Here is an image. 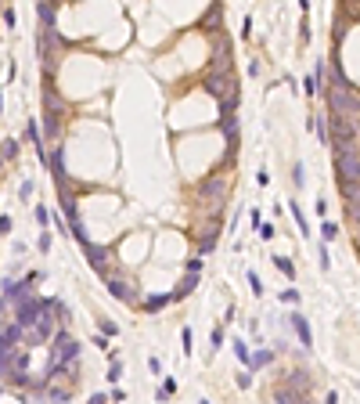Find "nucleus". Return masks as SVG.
<instances>
[{
	"label": "nucleus",
	"mask_w": 360,
	"mask_h": 404,
	"mask_svg": "<svg viewBox=\"0 0 360 404\" xmlns=\"http://www.w3.org/2000/svg\"><path fill=\"white\" fill-rule=\"evenodd\" d=\"M180 347H184V354L191 357V350H194V336H191V329H184V332H180Z\"/></svg>",
	"instance_id": "26"
},
{
	"label": "nucleus",
	"mask_w": 360,
	"mask_h": 404,
	"mask_svg": "<svg viewBox=\"0 0 360 404\" xmlns=\"http://www.w3.org/2000/svg\"><path fill=\"white\" fill-rule=\"evenodd\" d=\"M44 134H47V141L58 137V112L54 108H44Z\"/></svg>",
	"instance_id": "13"
},
{
	"label": "nucleus",
	"mask_w": 360,
	"mask_h": 404,
	"mask_svg": "<svg viewBox=\"0 0 360 404\" xmlns=\"http://www.w3.org/2000/svg\"><path fill=\"white\" fill-rule=\"evenodd\" d=\"M213 72H227L231 76V47L227 44H220V51L213 54Z\"/></svg>",
	"instance_id": "10"
},
{
	"label": "nucleus",
	"mask_w": 360,
	"mask_h": 404,
	"mask_svg": "<svg viewBox=\"0 0 360 404\" xmlns=\"http://www.w3.org/2000/svg\"><path fill=\"white\" fill-rule=\"evenodd\" d=\"M108 293H112L115 300H123V303H130V300L141 296V289L134 285V281H123V278H108Z\"/></svg>",
	"instance_id": "5"
},
{
	"label": "nucleus",
	"mask_w": 360,
	"mask_h": 404,
	"mask_svg": "<svg viewBox=\"0 0 360 404\" xmlns=\"http://www.w3.org/2000/svg\"><path fill=\"white\" fill-rule=\"evenodd\" d=\"M11 231V217H0V235H8Z\"/></svg>",
	"instance_id": "42"
},
{
	"label": "nucleus",
	"mask_w": 360,
	"mask_h": 404,
	"mask_svg": "<svg viewBox=\"0 0 360 404\" xmlns=\"http://www.w3.org/2000/svg\"><path fill=\"white\" fill-rule=\"evenodd\" d=\"M288 386H296V390H303V393H310V376L303 372V368H296V372H288V379H285Z\"/></svg>",
	"instance_id": "14"
},
{
	"label": "nucleus",
	"mask_w": 360,
	"mask_h": 404,
	"mask_svg": "<svg viewBox=\"0 0 360 404\" xmlns=\"http://www.w3.org/2000/svg\"><path fill=\"white\" fill-rule=\"evenodd\" d=\"M36 224H40V227H47V224H51V213H47V206H36Z\"/></svg>",
	"instance_id": "29"
},
{
	"label": "nucleus",
	"mask_w": 360,
	"mask_h": 404,
	"mask_svg": "<svg viewBox=\"0 0 360 404\" xmlns=\"http://www.w3.org/2000/svg\"><path fill=\"white\" fill-rule=\"evenodd\" d=\"M187 271H194V274L202 271V256H194V260H187Z\"/></svg>",
	"instance_id": "40"
},
{
	"label": "nucleus",
	"mask_w": 360,
	"mask_h": 404,
	"mask_svg": "<svg viewBox=\"0 0 360 404\" xmlns=\"http://www.w3.org/2000/svg\"><path fill=\"white\" fill-rule=\"evenodd\" d=\"M0 155H4V159H18V141H15V137H8L4 145H0Z\"/></svg>",
	"instance_id": "22"
},
{
	"label": "nucleus",
	"mask_w": 360,
	"mask_h": 404,
	"mask_svg": "<svg viewBox=\"0 0 360 404\" xmlns=\"http://www.w3.org/2000/svg\"><path fill=\"white\" fill-rule=\"evenodd\" d=\"M238 98H242V94H238V91H234V94H227V98H220V101H216V108H220V116H231V112L238 108Z\"/></svg>",
	"instance_id": "16"
},
{
	"label": "nucleus",
	"mask_w": 360,
	"mask_h": 404,
	"mask_svg": "<svg viewBox=\"0 0 360 404\" xmlns=\"http://www.w3.org/2000/svg\"><path fill=\"white\" fill-rule=\"evenodd\" d=\"M206 91H209V94H213V98L220 101V98L234 94V91H238V83H234V79H231L227 72H213V76L206 79Z\"/></svg>",
	"instance_id": "4"
},
{
	"label": "nucleus",
	"mask_w": 360,
	"mask_h": 404,
	"mask_svg": "<svg viewBox=\"0 0 360 404\" xmlns=\"http://www.w3.org/2000/svg\"><path fill=\"white\" fill-rule=\"evenodd\" d=\"M288 213L296 217V224H299V231H303V235H310V227H306V217H303V206H299V202H296V198L288 202Z\"/></svg>",
	"instance_id": "19"
},
{
	"label": "nucleus",
	"mask_w": 360,
	"mask_h": 404,
	"mask_svg": "<svg viewBox=\"0 0 360 404\" xmlns=\"http://www.w3.org/2000/svg\"><path fill=\"white\" fill-rule=\"evenodd\" d=\"M51 174H54V184L65 191L69 174H65V148H61V145H54V155H51Z\"/></svg>",
	"instance_id": "6"
},
{
	"label": "nucleus",
	"mask_w": 360,
	"mask_h": 404,
	"mask_svg": "<svg viewBox=\"0 0 360 404\" xmlns=\"http://www.w3.org/2000/svg\"><path fill=\"white\" fill-rule=\"evenodd\" d=\"M324 101H328V112H339V116H360V98L349 94V91L332 87V91L324 94Z\"/></svg>",
	"instance_id": "2"
},
{
	"label": "nucleus",
	"mask_w": 360,
	"mask_h": 404,
	"mask_svg": "<svg viewBox=\"0 0 360 404\" xmlns=\"http://www.w3.org/2000/svg\"><path fill=\"white\" fill-rule=\"evenodd\" d=\"M328 145H335V148H356V127L349 123V116L332 112V134H328Z\"/></svg>",
	"instance_id": "1"
},
{
	"label": "nucleus",
	"mask_w": 360,
	"mask_h": 404,
	"mask_svg": "<svg viewBox=\"0 0 360 404\" xmlns=\"http://www.w3.org/2000/svg\"><path fill=\"white\" fill-rule=\"evenodd\" d=\"M339 191H342V195H346V202H349V198H356V195H360V181H346V177H339Z\"/></svg>",
	"instance_id": "17"
},
{
	"label": "nucleus",
	"mask_w": 360,
	"mask_h": 404,
	"mask_svg": "<svg viewBox=\"0 0 360 404\" xmlns=\"http://www.w3.org/2000/svg\"><path fill=\"white\" fill-rule=\"evenodd\" d=\"M303 91H306V94H313V91H317V76H313V79H303Z\"/></svg>",
	"instance_id": "39"
},
{
	"label": "nucleus",
	"mask_w": 360,
	"mask_h": 404,
	"mask_svg": "<svg viewBox=\"0 0 360 404\" xmlns=\"http://www.w3.org/2000/svg\"><path fill=\"white\" fill-rule=\"evenodd\" d=\"M270 260H274V267L281 271L285 278H296V267H292V260H285V256H270Z\"/></svg>",
	"instance_id": "21"
},
{
	"label": "nucleus",
	"mask_w": 360,
	"mask_h": 404,
	"mask_svg": "<svg viewBox=\"0 0 360 404\" xmlns=\"http://www.w3.org/2000/svg\"><path fill=\"white\" fill-rule=\"evenodd\" d=\"M349 217L360 224V195H356V198H349Z\"/></svg>",
	"instance_id": "35"
},
{
	"label": "nucleus",
	"mask_w": 360,
	"mask_h": 404,
	"mask_svg": "<svg viewBox=\"0 0 360 404\" xmlns=\"http://www.w3.org/2000/svg\"><path fill=\"white\" fill-rule=\"evenodd\" d=\"M335 170L346 181H360V152L356 148H335Z\"/></svg>",
	"instance_id": "3"
},
{
	"label": "nucleus",
	"mask_w": 360,
	"mask_h": 404,
	"mask_svg": "<svg viewBox=\"0 0 360 404\" xmlns=\"http://www.w3.org/2000/svg\"><path fill=\"white\" fill-rule=\"evenodd\" d=\"M148 372H151V376H162V361H158V357H148Z\"/></svg>",
	"instance_id": "36"
},
{
	"label": "nucleus",
	"mask_w": 360,
	"mask_h": 404,
	"mask_svg": "<svg viewBox=\"0 0 360 404\" xmlns=\"http://www.w3.org/2000/svg\"><path fill=\"white\" fill-rule=\"evenodd\" d=\"M317 256H321V271L332 267V256H328V246H317Z\"/></svg>",
	"instance_id": "32"
},
{
	"label": "nucleus",
	"mask_w": 360,
	"mask_h": 404,
	"mask_svg": "<svg viewBox=\"0 0 360 404\" xmlns=\"http://www.w3.org/2000/svg\"><path fill=\"white\" fill-rule=\"evenodd\" d=\"M209 347H213V354H216V350L223 347V329H220V325H216V329L209 332Z\"/></svg>",
	"instance_id": "25"
},
{
	"label": "nucleus",
	"mask_w": 360,
	"mask_h": 404,
	"mask_svg": "<svg viewBox=\"0 0 360 404\" xmlns=\"http://www.w3.org/2000/svg\"><path fill=\"white\" fill-rule=\"evenodd\" d=\"M36 246H40V253H47V249H51V231H47V227L40 231V242H36Z\"/></svg>",
	"instance_id": "31"
},
{
	"label": "nucleus",
	"mask_w": 360,
	"mask_h": 404,
	"mask_svg": "<svg viewBox=\"0 0 360 404\" xmlns=\"http://www.w3.org/2000/svg\"><path fill=\"white\" fill-rule=\"evenodd\" d=\"M220 130H223V137H227V145L234 152V145H238V119H234V112L231 116H220Z\"/></svg>",
	"instance_id": "9"
},
{
	"label": "nucleus",
	"mask_w": 360,
	"mask_h": 404,
	"mask_svg": "<svg viewBox=\"0 0 360 404\" xmlns=\"http://www.w3.org/2000/svg\"><path fill=\"white\" fill-rule=\"evenodd\" d=\"M270 361H274V350H256V354L249 357V368H252V372H259V368H267V365H270Z\"/></svg>",
	"instance_id": "15"
},
{
	"label": "nucleus",
	"mask_w": 360,
	"mask_h": 404,
	"mask_svg": "<svg viewBox=\"0 0 360 404\" xmlns=\"http://www.w3.org/2000/svg\"><path fill=\"white\" fill-rule=\"evenodd\" d=\"M296 4H299V11H306V8H310V0H296Z\"/></svg>",
	"instance_id": "43"
},
{
	"label": "nucleus",
	"mask_w": 360,
	"mask_h": 404,
	"mask_svg": "<svg viewBox=\"0 0 360 404\" xmlns=\"http://www.w3.org/2000/svg\"><path fill=\"white\" fill-rule=\"evenodd\" d=\"M234 354H238V361H245V365H249V357H252V350H249L245 339H234Z\"/></svg>",
	"instance_id": "23"
},
{
	"label": "nucleus",
	"mask_w": 360,
	"mask_h": 404,
	"mask_svg": "<svg viewBox=\"0 0 360 404\" xmlns=\"http://www.w3.org/2000/svg\"><path fill=\"white\" fill-rule=\"evenodd\" d=\"M303 397H306V393H303V390H296V386H288V383L274 390V400H281V404H292V400H303Z\"/></svg>",
	"instance_id": "12"
},
{
	"label": "nucleus",
	"mask_w": 360,
	"mask_h": 404,
	"mask_svg": "<svg viewBox=\"0 0 360 404\" xmlns=\"http://www.w3.org/2000/svg\"><path fill=\"white\" fill-rule=\"evenodd\" d=\"M170 300H173V293H170V296H148V300H144V310H148V314H155V310H162Z\"/></svg>",
	"instance_id": "18"
},
{
	"label": "nucleus",
	"mask_w": 360,
	"mask_h": 404,
	"mask_svg": "<svg viewBox=\"0 0 360 404\" xmlns=\"http://www.w3.org/2000/svg\"><path fill=\"white\" fill-rule=\"evenodd\" d=\"M0 166H4V155H0Z\"/></svg>",
	"instance_id": "44"
},
{
	"label": "nucleus",
	"mask_w": 360,
	"mask_h": 404,
	"mask_svg": "<svg viewBox=\"0 0 360 404\" xmlns=\"http://www.w3.org/2000/svg\"><path fill=\"white\" fill-rule=\"evenodd\" d=\"M242 36H245V40L252 36V18H245V22H242Z\"/></svg>",
	"instance_id": "41"
},
{
	"label": "nucleus",
	"mask_w": 360,
	"mask_h": 404,
	"mask_svg": "<svg viewBox=\"0 0 360 404\" xmlns=\"http://www.w3.org/2000/svg\"><path fill=\"white\" fill-rule=\"evenodd\" d=\"M194 289H198V274H194V271H187V278H184L180 285L173 289V300H184V296H191Z\"/></svg>",
	"instance_id": "11"
},
{
	"label": "nucleus",
	"mask_w": 360,
	"mask_h": 404,
	"mask_svg": "<svg viewBox=\"0 0 360 404\" xmlns=\"http://www.w3.org/2000/svg\"><path fill=\"white\" fill-rule=\"evenodd\" d=\"M97 325H101V332H105V336H119V325H115V321H108V318H101V321H97Z\"/></svg>",
	"instance_id": "28"
},
{
	"label": "nucleus",
	"mask_w": 360,
	"mask_h": 404,
	"mask_svg": "<svg viewBox=\"0 0 360 404\" xmlns=\"http://www.w3.org/2000/svg\"><path fill=\"white\" fill-rule=\"evenodd\" d=\"M288 321H292V329H296V336H299V343H303V350H310L313 347V332H310V321L296 310V314H288Z\"/></svg>",
	"instance_id": "7"
},
{
	"label": "nucleus",
	"mask_w": 360,
	"mask_h": 404,
	"mask_svg": "<svg viewBox=\"0 0 360 404\" xmlns=\"http://www.w3.org/2000/svg\"><path fill=\"white\" fill-rule=\"evenodd\" d=\"M292 181H296V188H303V184H306V170H303V163H296V166H292Z\"/></svg>",
	"instance_id": "27"
},
{
	"label": "nucleus",
	"mask_w": 360,
	"mask_h": 404,
	"mask_svg": "<svg viewBox=\"0 0 360 404\" xmlns=\"http://www.w3.org/2000/svg\"><path fill=\"white\" fill-rule=\"evenodd\" d=\"M51 4H61V0H51Z\"/></svg>",
	"instance_id": "45"
},
{
	"label": "nucleus",
	"mask_w": 360,
	"mask_h": 404,
	"mask_svg": "<svg viewBox=\"0 0 360 404\" xmlns=\"http://www.w3.org/2000/svg\"><path fill=\"white\" fill-rule=\"evenodd\" d=\"M321 235H324V242H332V238H339V224H332V220H324V224H321Z\"/></svg>",
	"instance_id": "24"
},
{
	"label": "nucleus",
	"mask_w": 360,
	"mask_h": 404,
	"mask_svg": "<svg viewBox=\"0 0 360 404\" xmlns=\"http://www.w3.org/2000/svg\"><path fill=\"white\" fill-rule=\"evenodd\" d=\"M259 238L270 242V238H274V224H259Z\"/></svg>",
	"instance_id": "37"
},
{
	"label": "nucleus",
	"mask_w": 360,
	"mask_h": 404,
	"mask_svg": "<svg viewBox=\"0 0 360 404\" xmlns=\"http://www.w3.org/2000/svg\"><path fill=\"white\" fill-rule=\"evenodd\" d=\"M281 303H299V293H296V289H285V293H281Z\"/></svg>",
	"instance_id": "38"
},
{
	"label": "nucleus",
	"mask_w": 360,
	"mask_h": 404,
	"mask_svg": "<svg viewBox=\"0 0 360 404\" xmlns=\"http://www.w3.org/2000/svg\"><path fill=\"white\" fill-rule=\"evenodd\" d=\"M0 108H4V98H0Z\"/></svg>",
	"instance_id": "46"
},
{
	"label": "nucleus",
	"mask_w": 360,
	"mask_h": 404,
	"mask_svg": "<svg viewBox=\"0 0 360 404\" xmlns=\"http://www.w3.org/2000/svg\"><path fill=\"white\" fill-rule=\"evenodd\" d=\"M119 379H123V368H119V361H112V368H108V383L115 386Z\"/></svg>",
	"instance_id": "30"
},
{
	"label": "nucleus",
	"mask_w": 360,
	"mask_h": 404,
	"mask_svg": "<svg viewBox=\"0 0 360 404\" xmlns=\"http://www.w3.org/2000/svg\"><path fill=\"white\" fill-rule=\"evenodd\" d=\"M249 285H252L256 296H263V285H259V274H256V271H249Z\"/></svg>",
	"instance_id": "34"
},
{
	"label": "nucleus",
	"mask_w": 360,
	"mask_h": 404,
	"mask_svg": "<svg viewBox=\"0 0 360 404\" xmlns=\"http://www.w3.org/2000/svg\"><path fill=\"white\" fill-rule=\"evenodd\" d=\"M216 242H220V227H216V231H209V235L202 238V246H198V253H202V256H206V253H213V249H216Z\"/></svg>",
	"instance_id": "20"
},
{
	"label": "nucleus",
	"mask_w": 360,
	"mask_h": 404,
	"mask_svg": "<svg viewBox=\"0 0 360 404\" xmlns=\"http://www.w3.org/2000/svg\"><path fill=\"white\" fill-rule=\"evenodd\" d=\"M83 249H87V260H90V267H94L97 274H105V267H108V256H112V253H108L105 246H94V242H87Z\"/></svg>",
	"instance_id": "8"
},
{
	"label": "nucleus",
	"mask_w": 360,
	"mask_h": 404,
	"mask_svg": "<svg viewBox=\"0 0 360 404\" xmlns=\"http://www.w3.org/2000/svg\"><path fill=\"white\" fill-rule=\"evenodd\" d=\"M238 386H242V390L252 386V368H249V372H238Z\"/></svg>",
	"instance_id": "33"
}]
</instances>
